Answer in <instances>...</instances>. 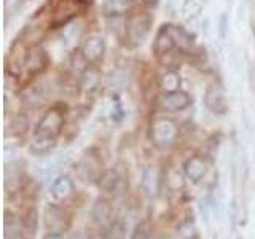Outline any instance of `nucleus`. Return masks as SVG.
I'll list each match as a JSON object with an SVG mask.
<instances>
[{
    "label": "nucleus",
    "mask_w": 255,
    "mask_h": 239,
    "mask_svg": "<svg viewBox=\"0 0 255 239\" xmlns=\"http://www.w3.org/2000/svg\"><path fill=\"white\" fill-rule=\"evenodd\" d=\"M64 123H66L64 110L61 107H51L38 120L34 129V137L58 142V137L64 129Z\"/></svg>",
    "instance_id": "nucleus-1"
},
{
    "label": "nucleus",
    "mask_w": 255,
    "mask_h": 239,
    "mask_svg": "<svg viewBox=\"0 0 255 239\" xmlns=\"http://www.w3.org/2000/svg\"><path fill=\"white\" fill-rule=\"evenodd\" d=\"M179 137V126L169 117H158L150 124V140L156 148H169Z\"/></svg>",
    "instance_id": "nucleus-2"
},
{
    "label": "nucleus",
    "mask_w": 255,
    "mask_h": 239,
    "mask_svg": "<svg viewBox=\"0 0 255 239\" xmlns=\"http://www.w3.org/2000/svg\"><path fill=\"white\" fill-rule=\"evenodd\" d=\"M150 24L151 21L147 13L131 11L129 14H126L125 26H123V37L126 38V42L132 46L140 45L148 35Z\"/></svg>",
    "instance_id": "nucleus-3"
},
{
    "label": "nucleus",
    "mask_w": 255,
    "mask_h": 239,
    "mask_svg": "<svg viewBox=\"0 0 255 239\" xmlns=\"http://www.w3.org/2000/svg\"><path fill=\"white\" fill-rule=\"evenodd\" d=\"M98 187L104 195L107 196H120L125 193V177L118 169L104 171L98 180Z\"/></svg>",
    "instance_id": "nucleus-4"
},
{
    "label": "nucleus",
    "mask_w": 255,
    "mask_h": 239,
    "mask_svg": "<svg viewBox=\"0 0 255 239\" xmlns=\"http://www.w3.org/2000/svg\"><path fill=\"white\" fill-rule=\"evenodd\" d=\"M153 53L159 61H166V58L169 56H174L175 53H180L175 46V42L171 35V32L167 30L166 24L163 27H159V30L156 32L155 40H153Z\"/></svg>",
    "instance_id": "nucleus-5"
},
{
    "label": "nucleus",
    "mask_w": 255,
    "mask_h": 239,
    "mask_svg": "<svg viewBox=\"0 0 255 239\" xmlns=\"http://www.w3.org/2000/svg\"><path fill=\"white\" fill-rule=\"evenodd\" d=\"M204 106L214 115H227L230 106L225 91L219 86H209L204 94Z\"/></svg>",
    "instance_id": "nucleus-6"
},
{
    "label": "nucleus",
    "mask_w": 255,
    "mask_h": 239,
    "mask_svg": "<svg viewBox=\"0 0 255 239\" xmlns=\"http://www.w3.org/2000/svg\"><path fill=\"white\" fill-rule=\"evenodd\" d=\"M106 56V42L101 37H90L82 46V58L90 66H98Z\"/></svg>",
    "instance_id": "nucleus-7"
},
{
    "label": "nucleus",
    "mask_w": 255,
    "mask_h": 239,
    "mask_svg": "<svg viewBox=\"0 0 255 239\" xmlns=\"http://www.w3.org/2000/svg\"><path fill=\"white\" fill-rule=\"evenodd\" d=\"M45 225L51 231V235H61L70 225L67 214L58 206H48L45 212Z\"/></svg>",
    "instance_id": "nucleus-8"
},
{
    "label": "nucleus",
    "mask_w": 255,
    "mask_h": 239,
    "mask_svg": "<svg viewBox=\"0 0 255 239\" xmlns=\"http://www.w3.org/2000/svg\"><path fill=\"white\" fill-rule=\"evenodd\" d=\"M207 171H209V161L203 155H193L183 163V172L193 183L201 182L206 177Z\"/></svg>",
    "instance_id": "nucleus-9"
},
{
    "label": "nucleus",
    "mask_w": 255,
    "mask_h": 239,
    "mask_svg": "<svg viewBox=\"0 0 255 239\" xmlns=\"http://www.w3.org/2000/svg\"><path fill=\"white\" fill-rule=\"evenodd\" d=\"M193 104V98L187 93V91H171V93H164L161 96V107L167 112H182L191 107Z\"/></svg>",
    "instance_id": "nucleus-10"
},
{
    "label": "nucleus",
    "mask_w": 255,
    "mask_h": 239,
    "mask_svg": "<svg viewBox=\"0 0 255 239\" xmlns=\"http://www.w3.org/2000/svg\"><path fill=\"white\" fill-rule=\"evenodd\" d=\"M163 183V175L159 174V171L155 166H147L142 171V179H140V187L148 198H153L158 195L159 188Z\"/></svg>",
    "instance_id": "nucleus-11"
},
{
    "label": "nucleus",
    "mask_w": 255,
    "mask_h": 239,
    "mask_svg": "<svg viewBox=\"0 0 255 239\" xmlns=\"http://www.w3.org/2000/svg\"><path fill=\"white\" fill-rule=\"evenodd\" d=\"M102 166L99 158L96 155H90V156H85L82 161L78 164V174L82 177L83 182H96L98 183L99 177L102 175Z\"/></svg>",
    "instance_id": "nucleus-12"
},
{
    "label": "nucleus",
    "mask_w": 255,
    "mask_h": 239,
    "mask_svg": "<svg viewBox=\"0 0 255 239\" xmlns=\"http://www.w3.org/2000/svg\"><path fill=\"white\" fill-rule=\"evenodd\" d=\"M46 66H48V56L43 48L35 46L24 56V67H26V70L30 75L42 74L46 69Z\"/></svg>",
    "instance_id": "nucleus-13"
},
{
    "label": "nucleus",
    "mask_w": 255,
    "mask_h": 239,
    "mask_svg": "<svg viewBox=\"0 0 255 239\" xmlns=\"http://www.w3.org/2000/svg\"><path fill=\"white\" fill-rule=\"evenodd\" d=\"M135 2L134 0H106L102 6V11L109 18H120V16L129 14L134 11Z\"/></svg>",
    "instance_id": "nucleus-14"
},
{
    "label": "nucleus",
    "mask_w": 255,
    "mask_h": 239,
    "mask_svg": "<svg viewBox=\"0 0 255 239\" xmlns=\"http://www.w3.org/2000/svg\"><path fill=\"white\" fill-rule=\"evenodd\" d=\"M74 182L67 175H61L58 177L51 185V196L56 201H66L67 198L74 195Z\"/></svg>",
    "instance_id": "nucleus-15"
},
{
    "label": "nucleus",
    "mask_w": 255,
    "mask_h": 239,
    "mask_svg": "<svg viewBox=\"0 0 255 239\" xmlns=\"http://www.w3.org/2000/svg\"><path fill=\"white\" fill-rule=\"evenodd\" d=\"M167 30L171 32V35L175 42V46H177V50L180 53L183 51H188L191 46H193V35L187 32L183 27L180 26H175V24H166Z\"/></svg>",
    "instance_id": "nucleus-16"
},
{
    "label": "nucleus",
    "mask_w": 255,
    "mask_h": 239,
    "mask_svg": "<svg viewBox=\"0 0 255 239\" xmlns=\"http://www.w3.org/2000/svg\"><path fill=\"white\" fill-rule=\"evenodd\" d=\"M163 183L166 185L167 190L179 191L183 188V185H185V179H183V174L179 169L169 167V169L166 171V174L163 175Z\"/></svg>",
    "instance_id": "nucleus-17"
},
{
    "label": "nucleus",
    "mask_w": 255,
    "mask_h": 239,
    "mask_svg": "<svg viewBox=\"0 0 255 239\" xmlns=\"http://www.w3.org/2000/svg\"><path fill=\"white\" fill-rule=\"evenodd\" d=\"M180 75L175 70H166L161 75V80H159V86L164 93H171V91H177L180 90Z\"/></svg>",
    "instance_id": "nucleus-18"
},
{
    "label": "nucleus",
    "mask_w": 255,
    "mask_h": 239,
    "mask_svg": "<svg viewBox=\"0 0 255 239\" xmlns=\"http://www.w3.org/2000/svg\"><path fill=\"white\" fill-rule=\"evenodd\" d=\"M91 214H93V219L96 222H101V223L109 222L112 217V206L106 198H99L98 201L94 203Z\"/></svg>",
    "instance_id": "nucleus-19"
},
{
    "label": "nucleus",
    "mask_w": 255,
    "mask_h": 239,
    "mask_svg": "<svg viewBox=\"0 0 255 239\" xmlns=\"http://www.w3.org/2000/svg\"><path fill=\"white\" fill-rule=\"evenodd\" d=\"M56 140H46V139H37L34 137L30 142V151L34 155H46L56 147Z\"/></svg>",
    "instance_id": "nucleus-20"
},
{
    "label": "nucleus",
    "mask_w": 255,
    "mask_h": 239,
    "mask_svg": "<svg viewBox=\"0 0 255 239\" xmlns=\"http://www.w3.org/2000/svg\"><path fill=\"white\" fill-rule=\"evenodd\" d=\"M126 236V225L122 220H114L106 233V239H125Z\"/></svg>",
    "instance_id": "nucleus-21"
},
{
    "label": "nucleus",
    "mask_w": 255,
    "mask_h": 239,
    "mask_svg": "<svg viewBox=\"0 0 255 239\" xmlns=\"http://www.w3.org/2000/svg\"><path fill=\"white\" fill-rule=\"evenodd\" d=\"M129 239H150V225H148V222L142 220L139 223H135V227L132 230Z\"/></svg>",
    "instance_id": "nucleus-22"
},
{
    "label": "nucleus",
    "mask_w": 255,
    "mask_h": 239,
    "mask_svg": "<svg viewBox=\"0 0 255 239\" xmlns=\"http://www.w3.org/2000/svg\"><path fill=\"white\" fill-rule=\"evenodd\" d=\"M69 239H90V238H88L85 233H82V231H80V233H75V235H72Z\"/></svg>",
    "instance_id": "nucleus-23"
},
{
    "label": "nucleus",
    "mask_w": 255,
    "mask_h": 239,
    "mask_svg": "<svg viewBox=\"0 0 255 239\" xmlns=\"http://www.w3.org/2000/svg\"><path fill=\"white\" fill-rule=\"evenodd\" d=\"M238 239H243V238H238Z\"/></svg>",
    "instance_id": "nucleus-24"
}]
</instances>
